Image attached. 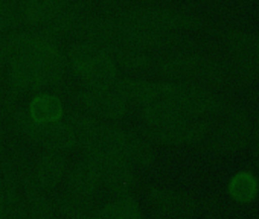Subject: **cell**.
I'll use <instances>...</instances> for the list:
<instances>
[{
    "label": "cell",
    "mask_w": 259,
    "mask_h": 219,
    "mask_svg": "<svg viewBox=\"0 0 259 219\" xmlns=\"http://www.w3.org/2000/svg\"><path fill=\"white\" fill-rule=\"evenodd\" d=\"M0 64L8 70L13 93L57 88L67 69L64 52L48 32H22L0 40Z\"/></svg>",
    "instance_id": "6da1fadb"
},
{
    "label": "cell",
    "mask_w": 259,
    "mask_h": 219,
    "mask_svg": "<svg viewBox=\"0 0 259 219\" xmlns=\"http://www.w3.org/2000/svg\"><path fill=\"white\" fill-rule=\"evenodd\" d=\"M70 35L76 41H90L99 46H123L142 52L191 47L194 41L180 32H162L120 20L113 16L82 17Z\"/></svg>",
    "instance_id": "7a4b0ae2"
},
{
    "label": "cell",
    "mask_w": 259,
    "mask_h": 219,
    "mask_svg": "<svg viewBox=\"0 0 259 219\" xmlns=\"http://www.w3.org/2000/svg\"><path fill=\"white\" fill-rule=\"evenodd\" d=\"M151 70L172 82L203 88L206 85H220L229 76V70L221 61L195 52H180L156 60Z\"/></svg>",
    "instance_id": "3957f363"
},
{
    "label": "cell",
    "mask_w": 259,
    "mask_h": 219,
    "mask_svg": "<svg viewBox=\"0 0 259 219\" xmlns=\"http://www.w3.org/2000/svg\"><path fill=\"white\" fill-rule=\"evenodd\" d=\"M67 67L84 87L108 90L120 76V70L110 53L99 44L90 41H76L64 52Z\"/></svg>",
    "instance_id": "277c9868"
},
{
    "label": "cell",
    "mask_w": 259,
    "mask_h": 219,
    "mask_svg": "<svg viewBox=\"0 0 259 219\" xmlns=\"http://www.w3.org/2000/svg\"><path fill=\"white\" fill-rule=\"evenodd\" d=\"M120 20L135 23L144 28L162 32H183V31H204L207 25L203 19L183 11L162 8V7H133L120 10L114 14Z\"/></svg>",
    "instance_id": "5b68a950"
},
{
    "label": "cell",
    "mask_w": 259,
    "mask_h": 219,
    "mask_svg": "<svg viewBox=\"0 0 259 219\" xmlns=\"http://www.w3.org/2000/svg\"><path fill=\"white\" fill-rule=\"evenodd\" d=\"M66 121L75 133L76 146H79L87 157L117 152L119 127L102 122L89 113H70Z\"/></svg>",
    "instance_id": "8992f818"
},
{
    "label": "cell",
    "mask_w": 259,
    "mask_h": 219,
    "mask_svg": "<svg viewBox=\"0 0 259 219\" xmlns=\"http://www.w3.org/2000/svg\"><path fill=\"white\" fill-rule=\"evenodd\" d=\"M14 125L35 145L41 146L45 151H60L67 152L76 148V137L66 119L57 122H34L28 113L16 112L11 115Z\"/></svg>",
    "instance_id": "52a82bcc"
},
{
    "label": "cell",
    "mask_w": 259,
    "mask_h": 219,
    "mask_svg": "<svg viewBox=\"0 0 259 219\" xmlns=\"http://www.w3.org/2000/svg\"><path fill=\"white\" fill-rule=\"evenodd\" d=\"M159 99H165L180 115L189 119L217 113L221 108V100L209 90L183 82H162Z\"/></svg>",
    "instance_id": "ba28073f"
},
{
    "label": "cell",
    "mask_w": 259,
    "mask_h": 219,
    "mask_svg": "<svg viewBox=\"0 0 259 219\" xmlns=\"http://www.w3.org/2000/svg\"><path fill=\"white\" fill-rule=\"evenodd\" d=\"M221 37L238 73L247 79L259 78V34L229 29Z\"/></svg>",
    "instance_id": "9c48e42d"
},
{
    "label": "cell",
    "mask_w": 259,
    "mask_h": 219,
    "mask_svg": "<svg viewBox=\"0 0 259 219\" xmlns=\"http://www.w3.org/2000/svg\"><path fill=\"white\" fill-rule=\"evenodd\" d=\"M210 130V125L204 121L185 119L179 124L165 128H147L144 127L141 134H144L151 143L165 146H185L200 142Z\"/></svg>",
    "instance_id": "30bf717a"
},
{
    "label": "cell",
    "mask_w": 259,
    "mask_h": 219,
    "mask_svg": "<svg viewBox=\"0 0 259 219\" xmlns=\"http://www.w3.org/2000/svg\"><path fill=\"white\" fill-rule=\"evenodd\" d=\"M76 100L85 112L101 121H120L128 113V105L111 90L89 88L76 91Z\"/></svg>",
    "instance_id": "8fae6325"
},
{
    "label": "cell",
    "mask_w": 259,
    "mask_h": 219,
    "mask_svg": "<svg viewBox=\"0 0 259 219\" xmlns=\"http://www.w3.org/2000/svg\"><path fill=\"white\" fill-rule=\"evenodd\" d=\"M87 157V155H85ZM101 178V184H105L110 190H113L117 196H126L132 187L133 174L132 165H130L120 154H104L96 157H89Z\"/></svg>",
    "instance_id": "7c38bea8"
},
{
    "label": "cell",
    "mask_w": 259,
    "mask_h": 219,
    "mask_svg": "<svg viewBox=\"0 0 259 219\" xmlns=\"http://www.w3.org/2000/svg\"><path fill=\"white\" fill-rule=\"evenodd\" d=\"M111 90L130 106H144L160 97L162 82L148 81L144 78L133 76H119L111 85Z\"/></svg>",
    "instance_id": "4fadbf2b"
},
{
    "label": "cell",
    "mask_w": 259,
    "mask_h": 219,
    "mask_svg": "<svg viewBox=\"0 0 259 219\" xmlns=\"http://www.w3.org/2000/svg\"><path fill=\"white\" fill-rule=\"evenodd\" d=\"M248 140V122L242 113H235L221 125L209 140V148L221 152L241 149Z\"/></svg>",
    "instance_id": "5bb4252c"
},
{
    "label": "cell",
    "mask_w": 259,
    "mask_h": 219,
    "mask_svg": "<svg viewBox=\"0 0 259 219\" xmlns=\"http://www.w3.org/2000/svg\"><path fill=\"white\" fill-rule=\"evenodd\" d=\"M67 169L69 160L66 152L45 151L37 160L32 178L43 192L52 190L64 180Z\"/></svg>",
    "instance_id": "9a60e30c"
},
{
    "label": "cell",
    "mask_w": 259,
    "mask_h": 219,
    "mask_svg": "<svg viewBox=\"0 0 259 219\" xmlns=\"http://www.w3.org/2000/svg\"><path fill=\"white\" fill-rule=\"evenodd\" d=\"M117 152L132 166H139V168L150 166L156 158V151L153 148V143L144 134L126 131L122 128L119 133Z\"/></svg>",
    "instance_id": "2e32d148"
},
{
    "label": "cell",
    "mask_w": 259,
    "mask_h": 219,
    "mask_svg": "<svg viewBox=\"0 0 259 219\" xmlns=\"http://www.w3.org/2000/svg\"><path fill=\"white\" fill-rule=\"evenodd\" d=\"M147 198L157 211L171 217H189L195 211V202L188 195L180 192L151 189Z\"/></svg>",
    "instance_id": "e0dca14e"
},
{
    "label": "cell",
    "mask_w": 259,
    "mask_h": 219,
    "mask_svg": "<svg viewBox=\"0 0 259 219\" xmlns=\"http://www.w3.org/2000/svg\"><path fill=\"white\" fill-rule=\"evenodd\" d=\"M64 178L67 190L78 195L93 196L101 186V178L96 171V166L89 157L69 166Z\"/></svg>",
    "instance_id": "ac0fdd59"
},
{
    "label": "cell",
    "mask_w": 259,
    "mask_h": 219,
    "mask_svg": "<svg viewBox=\"0 0 259 219\" xmlns=\"http://www.w3.org/2000/svg\"><path fill=\"white\" fill-rule=\"evenodd\" d=\"M70 0H23L20 10V20L29 26H45L54 20Z\"/></svg>",
    "instance_id": "d6986e66"
},
{
    "label": "cell",
    "mask_w": 259,
    "mask_h": 219,
    "mask_svg": "<svg viewBox=\"0 0 259 219\" xmlns=\"http://www.w3.org/2000/svg\"><path fill=\"white\" fill-rule=\"evenodd\" d=\"M58 211L67 219H99L101 205H98L93 196L78 195L66 190L57 201Z\"/></svg>",
    "instance_id": "ffe728a7"
},
{
    "label": "cell",
    "mask_w": 259,
    "mask_h": 219,
    "mask_svg": "<svg viewBox=\"0 0 259 219\" xmlns=\"http://www.w3.org/2000/svg\"><path fill=\"white\" fill-rule=\"evenodd\" d=\"M26 113L34 122H57L64 119V103L52 93H38L29 100Z\"/></svg>",
    "instance_id": "44dd1931"
},
{
    "label": "cell",
    "mask_w": 259,
    "mask_h": 219,
    "mask_svg": "<svg viewBox=\"0 0 259 219\" xmlns=\"http://www.w3.org/2000/svg\"><path fill=\"white\" fill-rule=\"evenodd\" d=\"M141 119L144 121L147 128H165L189 118L180 115L165 99H156L141 106Z\"/></svg>",
    "instance_id": "7402d4cb"
},
{
    "label": "cell",
    "mask_w": 259,
    "mask_h": 219,
    "mask_svg": "<svg viewBox=\"0 0 259 219\" xmlns=\"http://www.w3.org/2000/svg\"><path fill=\"white\" fill-rule=\"evenodd\" d=\"M102 47L110 53V57L119 67V70L147 72L153 69L154 61H156L148 55V52H142L138 49L123 47V46H102Z\"/></svg>",
    "instance_id": "603a6c76"
},
{
    "label": "cell",
    "mask_w": 259,
    "mask_h": 219,
    "mask_svg": "<svg viewBox=\"0 0 259 219\" xmlns=\"http://www.w3.org/2000/svg\"><path fill=\"white\" fill-rule=\"evenodd\" d=\"M25 187H26V205L29 210L31 219H57L55 208L49 202V199L45 196L43 190L35 184L34 178L31 175H26L23 178Z\"/></svg>",
    "instance_id": "cb8c5ba5"
},
{
    "label": "cell",
    "mask_w": 259,
    "mask_h": 219,
    "mask_svg": "<svg viewBox=\"0 0 259 219\" xmlns=\"http://www.w3.org/2000/svg\"><path fill=\"white\" fill-rule=\"evenodd\" d=\"M99 219H142V211L128 195L117 196L113 202L101 207Z\"/></svg>",
    "instance_id": "d4e9b609"
},
{
    "label": "cell",
    "mask_w": 259,
    "mask_h": 219,
    "mask_svg": "<svg viewBox=\"0 0 259 219\" xmlns=\"http://www.w3.org/2000/svg\"><path fill=\"white\" fill-rule=\"evenodd\" d=\"M0 219H31L26 201L16 190V184L5 193L0 202Z\"/></svg>",
    "instance_id": "484cf974"
},
{
    "label": "cell",
    "mask_w": 259,
    "mask_h": 219,
    "mask_svg": "<svg viewBox=\"0 0 259 219\" xmlns=\"http://www.w3.org/2000/svg\"><path fill=\"white\" fill-rule=\"evenodd\" d=\"M19 20L20 14L13 8V5L8 4L7 0H0V40L10 29L17 26Z\"/></svg>",
    "instance_id": "4316f807"
},
{
    "label": "cell",
    "mask_w": 259,
    "mask_h": 219,
    "mask_svg": "<svg viewBox=\"0 0 259 219\" xmlns=\"http://www.w3.org/2000/svg\"><path fill=\"white\" fill-rule=\"evenodd\" d=\"M256 189L254 178L250 174H239L233 181H232V193L241 199L253 196Z\"/></svg>",
    "instance_id": "83f0119b"
},
{
    "label": "cell",
    "mask_w": 259,
    "mask_h": 219,
    "mask_svg": "<svg viewBox=\"0 0 259 219\" xmlns=\"http://www.w3.org/2000/svg\"><path fill=\"white\" fill-rule=\"evenodd\" d=\"M104 2H107V4H116L117 0H104Z\"/></svg>",
    "instance_id": "f1b7e54d"
},
{
    "label": "cell",
    "mask_w": 259,
    "mask_h": 219,
    "mask_svg": "<svg viewBox=\"0 0 259 219\" xmlns=\"http://www.w3.org/2000/svg\"><path fill=\"white\" fill-rule=\"evenodd\" d=\"M257 134H259V119H257Z\"/></svg>",
    "instance_id": "f546056e"
}]
</instances>
